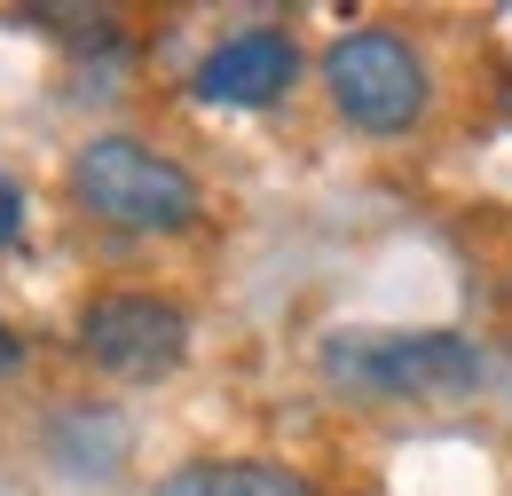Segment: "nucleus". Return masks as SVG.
<instances>
[{
    "instance_id": "nucleus-4",
    "label": "nucleus",
    "mask_w": 512,
    "mask_h": 496,
    "mask_svg": "<svg viewBox=\"0 0 512 496\" xmlns=\"http://www.w3.org/2000/svg\"><path fill=\"white\" fill-rule=\"evenodd\" d=\"M79 355L111 378H166L190 355V315L158 292H103L79 315Z\"/></svg>"
},
{
    "instance_id": "nucleus-7",
    "label": "nucleus",
    "mask_w": 512,
    "mask_h": 496,
    "mask_svg": "<svg viewBox=\"0 0 512 496\" xmlns=\"http://www.w3.org/2000/svg\"><path fill=\"white\" fill-rule=\"evenodd\" d=\"M16 229H24V197H16V182L0 174V252L16 245Z\"/></svg>"
},
{
    "instance_id": "nucleus-1",
    "label": "nucleus",
    "mask_w": 512,
    "mask_h": 496,
    "mask_svg": "<svg viewBox=\"0 0 512 496\" xmlns=\"http://www.w3.org/2000/svg\"><path fill=\"white\" fill-rule=\"evenodd\" d=\"M323 378L363 402H449L481 386V347L457 331H331Z\"/></svg>"
},
{
    "instance_id": "nucleus-8",
    "label": "nucleus",
    "mask_w": 512,
    "mask_h": 496,
    "mask_svg": "<svg viewBox=\"0 0 512 496\" xmlns=\"http://www.w3.org/2000/svg\"><path fill=\"white\" fill-rule=\"evenodd\" d=\"M16 355H24V347H16V331H0V378L16 371Z\"/></svg>"
},
{
    "instance_id": "nucleus-5",
    "label": "nucleus",
    "mask_w": 512,
    "mask_h": 496,
    "mask_svg": "<svg viewBox=\"0 0 512 496\" xmlns=\"http://www.w3.org/2000/svg\"><path fill=\"white\" fill-rule=\"evenodd\" d=\"M292 79H300V48H292L284 32L253 24V32H229L213 56L197 63L190 95H197V103H213V111H268Z\"/></svg>"
},
{
    "instance_id": "nucleus-3",
    "label": "nucleus",
    "mask_w": 512,
    "mask_h": 496,
    "mask_svg": "<svg viewBox=\"0 0 512 496\" xmlns=\"http://www.w3.org/2000/svg\"><path fill=\"white\" fill-rule=\"evenodd\" d=\"M323 87H331L339 119L363 134H402L426 119V63L386 24H347L323 56Z\"/></svg>"
},
{
    "instance_id": "nucleus-6",
    "label": "nucleus",
    "mask_w": 512,
    "mask_h": 496,
    "mask_svg": "<svg viewBox=\"0 0 512 496\" xmlns=\"http://www.w3.org/2000/svg\"><path fill=\"white\" fill-rule=\"evenodd\" d=\"M158 496H316L300 473H284V465H260V457H205V465H182V473H166Z\"/></svg>"
},
{
    "instance_id": "nucleus-2",
    "label": "nucleus",
    "mask_w": 512,
    "mask_h": 496,
    "mask_svg": "<svg viewBox=\"0 0 512 496\" xmlns=\"http://www.w3.org/2000/svg\"><path fill=\"white\" fill-rule=\"evenodd\" d=\"M71 197L111 221V229H142V237H166V229H190L197 221V182L150 142L134 134H95L79 158H71Z\"/></svg>"
}]
</instances>
